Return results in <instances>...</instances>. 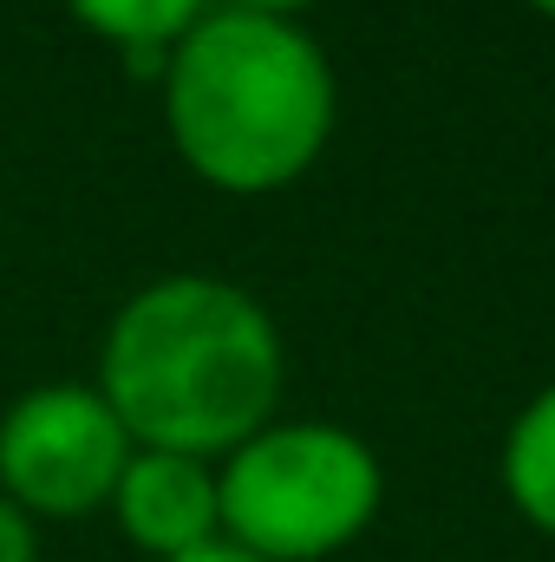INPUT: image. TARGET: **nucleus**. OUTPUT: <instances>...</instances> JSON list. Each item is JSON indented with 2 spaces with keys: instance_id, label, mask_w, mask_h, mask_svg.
Wrapping results in <instances>:
<instances>
[{
  "instance_id": "nucleus-9",
  "label": "nucleus",
  "mask_w": 555,
  "mask_h": 562,
  "mask_svg": "<svg viewBox=\"0 0 555 562\" xmlns=\"http://www.w3.org/2000/svg\"><path fill=\"white\" fill-rule=\"evenodd\" d=\"M177 562H262V557H249V550H236L229 537H216V543H203V550H190V557H177Z\"/></svg>"
},
{
  "instance_id": "nucleus-4",
  "label": "nucleus",
  "mask_w": 555,
  "mask_h": 562,
  "mask_svg": "<svg viewBox=\"0 0 555 562\" xmlns=\"http://www.w3.org/2000/svg\"><path fill=\"white\" fill-rule=\"evenodd\" d=\"M132 451V431L99 386H33L0 419V497L26 517L105 510Z\"/></svg>"
},
{
  "instance_id": "nucleus-2",
  "label": "nucleus",
  "mask_w": 555,
  "mask_h": 562,
  "mask_svg": "<svg viewBox=\"0 0 555 562\" xmlns=\"http://www.w3.org/2000/svg\"><path fill=\"white\" fill-rule=\"evenodd\" d=\"M163 119L203 183L269 196L307 177L333 138V66L281 13L209 7L163 66Z\"/></svg>"
},
{
  "instance_id": "nucleus-6",
  "label": "nucleus",
  "mask_w": 555,
  "mask_h": 562,
  "mask_svg": "<svg viewBox=\"0 0 555 562\" xmlns=\"http://www.w3.org/2000/svg\"><path fill=\"white\" fill-rule=\"evenodd\" d=\"M66 7L86 20V33L112 40L138 66V79H163L177 40L209 13V0H66Z\"/></svg>"
},
{
  "instance_id": "nucleus-10",
  "label": "nucleus",
  "mask_w": 555,
  "mask_h": 562,
  "mask_svg": "<svg viewBox=\"0 0 555 562\" xmlns=\"http://www.w3.org/2000/svg\"><path fill=\"white\" fill-rule=\"evenodd\" d=\"M229 7H249V13H301V7H314V0H229Z\"/></svg>"
},
{
  "instance_id": "nucleus-3",
  "label": "nucleus",
  "mask_w": 555,
  "mask_h": 562,
  "mask_svg": "<svg viewBox=\"0 0 555 562\" xmlns=\"http://www.w3.org/2000/svg\"><path fill=\"white\" fill-rule=\"evenodd\" d=\"M216 497L236 550L262 562H320L373 524L386 477L373 445L347 425L294 419L236 445L216 471Z\"/></svg>"
},
{
  "instance_id": "nucleus-1",
  "label": "nucleus",
  "mask_w": 555,
  "mask_h": 562,
  "mask_svg": "<svg viewBox=\"0 0 555 562\" xmlns=\"http://www.w3.org/2000/svg\"><path fill=\"white\" fill-rule=\"evenodd\" d=\"M99 393L138 451L216 464L275 425L281 334L269 307L236 281L163 276L112 314Z\"/></svg>"
},
{
  "instance_id": "nucleus-7",
  "label": "nucleus",
  "mask_w": 555,
  "mask_h": 562,
  "mask_svg": "<svg viewBox=\"0 0 555 562\" xmlns=\"http://www.w3.org/2000/svg\"><path fill=\"white\" fill-rule=\"evenodd\" d=\"M503 491L536 530L555 537V380L517 413L503 438Z\"/></svg>"
},
{
  "instance_id": "nucleus-5",
  "label": "nucleus",
  "mask_w": 555,
  "mask_h": 562,
  "mask_svg": "<svg viewBox=\"0 0 555 562\" xmlns=\"http://www.w3.org/2000/svg\"><path fill=\"white\" fill-rule=\"evenodd\" d=\"M112 510L125 524V537L144 557L177 562L203 543L223 537V497H216V464L209 458H183V451H132Z\"/></svg>"
},
{
  "instance_id": "nucleus-8",
  "label": "nucleus",
  "mask_w": 555,
  "mask_h": 562,
  "mask_svg": "<svg viewBox=\"0 0 555 562\" xmlns=\"http://www.w3.org/2000/svg\"><path fill=\"white\" fill-rule=\"evenodd\" d=\"M0 562H39V537H33V517L0 497Z\"/></svg>"
},
{
  "instance_id": "nucleus-11",
  "label": "nucleus",
  "mask_w": 555,
  "mask_h": 562,
  "mask_svg": "<svg viewBox=\"0 0 555 562\" xmlns=\"http://www.w3.org/2000/svg\"><path fill=\"white\" fill-rule=\"evenodd\" d=\"M530 7H536V13H550V20H555V0H530Z\"/></svg>"
}]
</instances>
